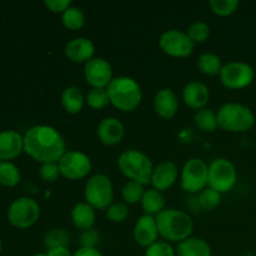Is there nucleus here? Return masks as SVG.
Returning <instances> with one entry per match:
<instances>
[{
  "instance_id": "obj_8",
  "label": "nucleus",
  "mask_w": 256,
  "mask_h": 256,
  "mask_svg": "<svg viewBox=\"0 0 256 256\" xmlns=\"http://www.w3.org/2000/svg\"><path fill=\"white\" fill-rule=\"evenodd\" d=\"M40 218V206L36 200L29 196L15 199L8 208V222L18 229H29Z\"/></svg>"
},
{
  "instance_id": "obj_16",
  "label": "nucleus",
  "mask_w": 256,
  "mask_h": 256,
  "mask_svg": "<svg viewBox=\"0 0 256 256\" xmlns=\"http://www.w3.org/2000/svg\"><path fill=\"white\" fill-rule=\"evenodd\" d=\"M98 138L106 146H114L122 140L125 126L118 118L108 116L99 122L96 129Z\"/></svg>"
},
{
  "instance_id": "obj_29",
  "label": "nucleus",
  "mask_w": 256,
  "mask_h": 256,
  "mask_svg": "<svg viewBox=\"0 0 256 256\" xmlns=\"http://www.w3.org/2000/svg\"><path fill=\"white\" fill-rule=\"evenodd\" d=\"M70 242L69 232L62 228H54L45 234L44 245L48 250L54 248H68Z\"/></svg>"
},
{
  "instance_id": "obj_41",
  "label": "nucleus",
  "mask_w": 256,
  "mask_h": 256,
  "mask_svg": "<svg viewBox=\"0 0 256 256\" xmlns=\"http://www.w3.org/2000/svg\"><path fill=\"white\" fill-rule=\"evenodd\" d=\"M46 256H74V254H72L69 248H54L48 250Z\"/></svg>"
},
{
  "instance_id": "obj_23",
  "label": "nucleus",
  "mask_w": 256,
  "mask_h": 256,
  "mask_svg": "<svg viewBox=\"0 0 256 256\" xmlns=\"http://www.w3.org/2000/svg\"><path fill=\"white\" fill-rule=\"evenodd\" d=\"M60 102L69 114H79L85 104V96L78 86H68L60 95Z\"/></svg>"
},
{
  "instance_id": "obj_15",
  "label": "nucleus",
  "mask_w": 256,
  "mask_h": 256,
  "mask_svg": "<svg viewBox=\"0 0 256 256\" xmlns=\"http://www.w3.org/2000/svg\"><path fill=\"white\" fill-rule=\"evenodd\" d=\"M178 178H179V170L176 164L169 160H164L154 166L150 184L152 185V189L162 192L169 190L176 182Z\"/></svg>"
},
{
  "instance_id": "obj_30",
  "label": "nucleus",
  "mask_w": 256,
  "mask_h": 256,
  "mask_svg": "<svg viewBox=\"0 0 256 256\" xmlns=\"http://www.w3.org/2000/svg\"><path fill=\"white\" fill-rule=\"evenodd\" d=\"M85 102L94 110L104 109L110 102L108 90L104 88H92L85 96Z\"/></svg>"
},
{
  "instance_id": "obj_35",
  "label": "nucleus",
  "mask_w": 256,
  "mask_h": 256,
  "mask_svg": "<svg viewBox=\"0 0 256 256\" xmlns=\"http://www.w3.org/2000/svg\"><path fill=\"white\" fill-rule=\"evenodd\" d=\"M129 216V208L122 202H115L106 210V218L112 222H124Z\"/></svg>"
},
{
  "instance_id": "obj_28",
  "label": "nucleus",
  "mask_w": 256,
  "mask_h": 256,
  "mask_svg": "<svg viewBox=\"0 0 256 256\" xmlns=\"http://www.w3.org/2000/svg\"><path fill=\"white\" fill-rule=\"evenodd\" d=\"M62 22L68 30H80L85 25V14L80 8L70 6L62 14Z\"/></svg>"
},
{
  "instance_id": "obj_14",
  "label": "nucleus",
  "mask_w": 256,
  "mask_h": 256,
  "mask_svg": "<svg viewBox=\"0 0 256 256\" xmlns=\"http://www.w3.org/2000/svg\"><path fill=\"white\" fill-rule=\"evenodd\" d=\"M64 52L70 62L75 64H86L94 58L95 45L89 38H74L66 42Z\"/></svg>"
},
{
  "instance_id": "obj_42",
  "label": "nucleus",
  "mask_w": 256,
  "mask_h": 256,
  "mask_svg": "<svg viewBox=\"0 0 256 256\" xmlns=\"http://www.w3.org/2000/svg\"><path fill=\"white\" fill-rule=\"evenodd\" d=\"M34 256H46V252H45V254H42V252H39V254H36Z\"/></svg>"
},
{
  "instance_id": "obj_32",
  "label": "nucleus",
  "mask_w": 256,
  "mask_h": 256,
  "mask_svg": "<svg viewBox=\"0 0 256 256\" xmlns=\"http://www.w3.org/2000/svg\"><path fill=\"white\" fill-rule=\"evenodd\" d=\"M209 6L214 14L219 16H229L239 8L238 0H210Z\"/></svg>"
},
{
  "instance_id": "obj_5",
  "label": "nucleus",
  "mask_w": 256,
  "mask_h": 256,
  "mask_svg": "<svg viewBox=\"0 0 256 256\" xmlns=\"http://www.w3.org/2000/svg\"><path fill=\"white\" fill-rule=\"evenodd\" d=\"M219 128L229 132H249L255 124V115L249 106L240 102H226L218 110Z\"/></svg>"
},
{
  "instance_id": "obj_17",
  "label": "nucleus",
  "mask_w": 256,
  "mask_h": 256,
  "mask_svg": "<svg viewBox=\"0 0 256 256\" xmlns=\"http://www.w3.org/2000/svg\"><path fill=\"white\" fill-rule=\"evenodd\" d=\"M159 230L155 216L144 214L136 220L134 226V239L138 245L142 248H149L158 242Z\"/></svg>"
},
{
  "instance_id": "obj_6",
  "label": "nucleus",
  "mask_w": 256,
  "mask_h": 256,
  "mask_svg": "<svg viewBox=\"0 0 256 256\" xmlns=\"http://www.w3.org/2000/svg\"><path fill=\"white\" fill-rule=\"evenodd\" d=\"M85 202L95 210H105L114 204V186L105 174H94L86 180L84 188Z\"/></svg>"
},
{
  "instance_id": "obj_4",
  "label": "nucleus",
  "mask_w": 256,
  "mask_h": 256,
  "mask_svg": "<svg viewBox=\"0 0 256 256\" xmlns=\"http://www.w3.org/2000/svg\"><path fill=\"white\" fill-rule=\"evenodd\" d=\"M118 168L129 180H134L142 185L152 182L154 165L152 159L140 150L129 149L122 152L118 158Z\"/></svg>"
},
{
  "instance_id": "obj_26",
  "label": "nucleus",
  "mask_w": 256,
  "mask_h": 256,
  "mask_svg": "<svg viewBox=\"0 0 256 256\" xmlns=\"http://www.w3.org/2000/svg\"><path fill=\"white\" fill-rule=\"evenodd\" d=\"M222 62L219 55L214 54V52H204L199 56L198 60V68L200 72L209 76H214V75H219L222 69Z\"/></svg>"
},
{
  "instance_id": "obj_11",
  "label": "nucleus",
  "mask_w": 256,
  "mask_h": 256,
  "mask_svg": "<svg viewBox=\"0 0 256 256\" xmlns=\"http://www.w3.org/2000/svg\"><path fill=\"white\" fill-rule=\"evenodd\" d=\"M62 176L69 180H80L92 172V159L79 150H66L58 162Z\"/></svg>"
},
{
  "instance_id": "obj_39",
  "label": "nucleus",
  "mask_w": 256,
  "mask_h": 256,
  "mask_svg": "<svg viewBox=\"0 0 256 256\" xmlns=\"http://www.w3.org/2000/svg\"><path fill=\"white\" fill-rule=\"evenodd\" d=\"M44 5L55 14H62L68 8L72 6L70 0H45Z\"/></svg>"
},
{
  "instance_id": "obj_37",
  "label": "nucleus",
  "mask_w": 256,
  "mask_h": 256,
  "mask_svg": "<svg viewBox=\"0 0 256 256\" xmlns=\"http://www.w3.org/2000/svg\"><path fill=\"white\" fill-rule=\"evenodd\" d=\"M39 175L45 182H55L62 174H60L58 162H46V164H42L39 169Z\"/></svg>"
},
{
  "instance_id": "obj_21",
  "label": "nucleus",
  "mask_w": 256,
  "mask_h": 256,
  "mask_svg": "<svg viewBox=\"0 0 256 256\" xmlns=\"http://www.w3.org/2000/svg\"><path fill=\"white\" fill-rule=\"evenodd\" d=\"M70 218H72V225L76 229L85 232L94 228L96 214H95L94 208L90 206L88 202H78L72 209Z\"/></svg>"
},
{
  "instance_id": "obj_34",
  "label": "nucleus",
  "mask_w": 256,
  "mask_h": 256,
  "mask_svg": "<svg viewBox=\"0 0 256 256\" xmlns=\"http://www.w3.org/2000/svg\"><path fill=\"white\" fill-rule=\"evenodd\" d=\"M186 34L195 44L204 42L210 35V26L205 22H195L188 28Z\"/></svg>"
},
{
  "instance_id": "obj_19",
  "label": "nucleus",
  "mask_w": 256,
  "mask_h": 256,
  "mask_svg": "<svg viewBox=\"0 0 256 256\" xmlns=\"http://www.w3.org/2000/svg\"><path fill=\"white\" fill-rule=\"evenodd\" d=\"M24 152V136L15 130L0 132V162H10Z\"/></svg>"
},
{
  "instance_id": "obj_1",
  "label": "nucleus",
  "mask_w": 256,
  "mask_h": 256,
  "mask_svg": "<svg viewBox=\"0 0 256 256\" xmlns=\"http://www.w3.org/2000/svg\"><path fill=\"white\" fill-rule=\"evenodd\" d=\"M24 152L40 164L58 162L66 152V142L55 128L35 125L25 132Z\"/></svg>"
},
{
  "instance_id": "obj_12",
  "label": "nucleus",
  "mask_w": 256,
  "mask_h": 256,
  "mask_svg": "<svg viewBox=\"0 0 256 256\" xmlns=\"http://www.w3.org/2000/svg\"><path fill=\"white\" fill-rule=\"evenodd\" d=\"M159 46L169 56L186 58L194 52L195 42L190 39L186 32L170 29L160 35Z\"/></svg>"
},
{
  "instance_id": "obj_7",
  "label": "nucleus",
  "mask_w": 256,
  "mask_h": 256,
  "mask_svg": "<svg viewBox=\"0 0 256 256\" xmlns=\"http://www.w3.org/2000/svg\"><path fill=\"white\" fill-rule=\"evenodd\" d=\"M209 185V165L200 158L186 160L180 172V186L189 194L202 192Z\"/></svg>"
},
{
  "instance_id": "obj_9",
  "label": "nucleus",
  "mask_w": 256,
  "mask_h": 256,
  "mask_svg": "<svg viewBox=\"0 0 256 256\" xmlns=\"http://www.w3.org/2000/svg\"><path fill=\"white\" fill-rule=\"evenodd\" d=\"M238 172L235 165L225 158L214 159L209 165V185L220 194L230 192L236 185Z\"/></svg>"
},
{
  "instance_id": "obj_20",
  "label": "nucleus",
  "mask_w": 256,
  "mask_h": 256,
  "mask_svg": "<svg viewBox=\"0 0 256 256\" xmlns=\"http://www.w3.org/2000/svg\"><path fill=\"white\" fill-rule=\"evenodd\" d=\"M154 110L162 119H172L179 110V99L174 90L170 88L160 89L154 98Z\"/></svg>"
},
{
  "instance_id": "obj_3",
  "label": "nucleus",
  "mask_w": 256,
  "mask_h": 256,
  "mask_svg": "<svg viewBox=\"0 0 256 256\" xmlns=\"http://www.w3.org/2000/svg\"><path fill=\"white\" fill-rule=\"evenodd\" d=\"M106 90L110 102L120 112H134L142 102V88L130 76H114Z\"/></svg>"
},
{
  "instance_id": "obj_2",
  "label": "nucleus",
  "mask_w": 256,
  "mask_h": 256,
  "mask_svg": "<svg viewBox=\"0 0 256 256\" xmlns=\"http://www.w3.org/2000/svg\"><path fill=\"white\" fill-rule=\"evenodd\" d=\"M159 235L162 239L172 242H182L192 236L194 222L186 212L169 208L164 209L155 216Z\"/></svg>"
},
{
  "instance_id": "obj_36",
  "label": "nucleus",
  "mask_w": 256,
  "mask_h": 256,
  "mask_svg": "<svg viewBox=\"0 0 256 256\" xmlns=\"http://www.w3.org/2000/svg\"><path fill=\"white\" fill-rule=\"evenodd\" d=\"M176 252L168 242H156L145 250V256H175Z\"/></svg>"
},
{
  "instance_id": "obj_43",
  "label": "nucleus",
  "mask_w": 256,
  "mask_h": 256,
  "mask_svg": "<svg viewBox=\"0 0 256 256\" xmlns=\"http://www.w3.org/2000/svg\"><path fill=\"white\" fill-rule=\"evenodd\" d=\"M2 238H0V252H2Z\"/></svg>"
},
{
  "instance_id": "obj_25",
  "label": "nucleus",
  "mask_w": 256,
  "mask_h": 256,
  "mask_svg": "<svg viewBox=\"0 0 256 256\" xmlns=\"http://www.w3.org/2000/svg\"><path fill=\"white\" fill-rule=\"evenodd\" d=\"M194 122L196 128L205 132H216L219 124H218V115L210 108H204L195 112Z\"/></svg>"
},
{
  "instance_id": "obj_27",
  "label": "nucleus",
  "mask_w": 256,
  "mask_h": 256,
  "mask_svg": "<svg viewBox=\"0 0 256 256\" xmlns=\"http://www.w3.org/2000/svg\"><path fill=\"white\" fill-rule=\"evenodd\" d=\"M22 180L20 170L14 162H0V185L5 188H14Z\"/></svg>"
},
{
  "instance_id": "obj_31",
  "label": "nucleus",
  "mask_w": 256,
  "mask_h": 256,
  "mask_svg": "<svg viewBox=\"0 0 256 256\" xmlns=\"http://www.w3.org/2000/svg\"><path fill=\"white\" fill-rule=\"evenodd\" d=\"M145 194L144 185L140 182H134V180H129L126 184L122 186V196L126 204H136V202H142V196Z\"/></svg>"
},
{
  "instance_id": "obj_40",
  "label": "nucleus",
  "mask_w": 256,
  "mask_h": 256,
  "mask_svg": "<svg viewBox=\"0 0 256 256\" xmlns=\"http://www.w3.org/2000/svg\"><path fill=\"white\" fill-rule=\"evenodd\" d=\"M74 256H102V252L95 248H82L80 246L76 252H74Z\"/></svg>"
},
{
  "instance_id": "obj_13",
  "label": "nucleus",
  "mask_w": 256,
  "mask_h": 256,
  "mask_svg": "<svg viewBox=\"0 0 256 256\" xmlns=\"http://www.w3.org/2000/svg\"><path fill=\"white\" fill-rule=\"evenodd\" d=\"M84 78L92 88L106 89L114 79L112 65L104 58H92L84 65Z\"/></svg>"
},
{
  "instance_id": "obj_18",
  "label": "nucleus",
  "mask_w": 256,
  "mask_h": 256,
  "mask_svg": "<svg viewBox=\"0 0 256 256\" xmlns=\"http://www.w3.org/2000/svg\"><path fill=\"white\" fill-rule=\"evenodd\" d=\"M182 100L185 105L192 110L206 108L210 100V90L208 85L202 82H190L182 89Z\"/></svg>"
},
{
  "instance_id": "obj_33",
  "label": "nucleus",
  "mask_w": 256,
  "mask_h": 256,
  "mask_svg": "<svg viewBox=\"0 0 256 256\" xmlns=\"http://www.w3.org/2000/svg\"><path fill=\"white\" fill-rule=\"evenodd\" d=\"M222 202V194L212 188H205L199 194V205L204 210H214Z\"/></svg>"
},
{
  "instance_id": "obj_22",
  "label": "nucleus",
  "mask_w": 256,
  "mask_h": 256,
  "mask_svg": "<svg viewBox=\"0 0 256 256\" xmlns=\"http://www.w3.org/2000/svg\"><path fill=\"white\" fill-rule=\"evenodd\" d=\"M176 256H212V246L202 238L190 236L176 246Z\"/></svg>"
},
{
  "instance_id": "obj_10",
  "label": "nucleus",
  "mask_w": 256,
  "mask_h": 256,
  "mask_svg": "<svg viewBox=\"0 0 256 256\" xmlns=\"http://www.w3.org/2000/svg\"><path fill=\"white\" fill-rule=\"evenodd\" d=\"M220 82L230 90H240L249 86L255 78V70L244 62H230L222 66L219 74Z\"/></svg>"
},
{
  "instance_id": "obj_24",
  "label": "nucleus",
  "mask_w": 256,
  "mask_h": 256,
  "mask_svg": "<svg viewBox=\"0 0 256 256\" xmlns=\"http://www.w3.org/2000/svg\"><path fill=\"white\" fill-rule=\"evenodd\" d=\"M140 204H142V208L145 214L156 216L159 212H162L165 209L166 202H165V198L162 192L152 188L149 190H145V194Z\"/></svg>"
},
{
  "instance_id": "obj_38",
  "label": "nucleus",
  "mask_w": 256,
  "mask_h": 256,
  "mask_svg": "<svg viewBox=\"0 0 256 256\" xmlns=\"http://www.w3.org/2000/svg\"><path fill=\"white\" fill-rule=\"evenodd\" d=\"M79 242L82 248H95V249H96V246L100 242L99 230L94 229V228H92V229L89 230H85V232H82V235H80Z\"/></svg>"
}]
</instances>
